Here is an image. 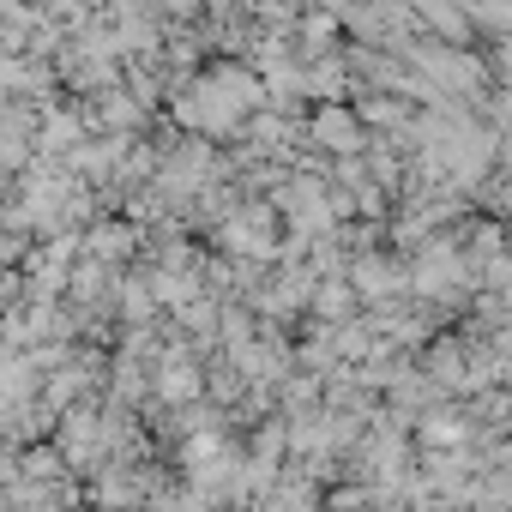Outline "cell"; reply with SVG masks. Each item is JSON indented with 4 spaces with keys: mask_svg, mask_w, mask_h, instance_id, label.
I'll list each match as a JSON object with an SVG mask.
<instances>
[{
    "mask_svg": "<svg viewBox=\"0 0 512 512\" xmlns=\"http://www.w3.org/2000/svg\"><path fill=\"white\" fill-rule=\"evenodd\" d=\"M266 103V79H253L241 67H211V73H193L175 97V121L193 127V133H235L247 127V115Z\"/></svg>",
    "mask_w": 512,
    "mask_h": 512,
    "instance_id": "1",
    "label": "cell"
},
{
    "mask_svg": "<svg viewBox=\"0 0 512 512\" xmlns=\"http://www.w3.org/2000/svg\"><path fill=\"white\" fill-rule=\"evenodd\" d=\"M217 241L229 247V253H247V260H278V205H266V199H247L241 211H229L223 223H217Z\"/></svg>",
    "mask_w": 512,
    "mask_h": 512,
    "instance_id": "2",
    "label": "cell"
},
{
    "mask_svg": "<svg viewBox=\"0 0 512 512\" xmlns=\"http://www.w3.org/2000/svg\"><path fill=\"white\" fill-rule=\"evenodd\" d=\"M308 139L314 145H326V151H338L344 163L362 151V115L356 109H338V103H326V109H314V121H308Z\"/></svg>",
    "mask_w": 512,
    "mask_h": 512,
    "instance_id": "3",
    "label": "cell"
},
{
    "mask_svg": "<svg viewBox=\"0 0 512 512\" xmlns=\"http://www.w3.org/2000/svg\"><path fill=\"white\" fill-rule=\"evenodd\" d=\"M350 284H356V296L362 302H392L398 290H404V266H392L386 253H356V266H350Z\"/></svg>",
    "mask_w": 512,
    "mask_h": 512,
    "instance_id": "4",
    "label": "cell"
},
{
    "mask_svg": "<svg viewBox=\"0 0 512 512\" xmlns=\"http://www.w3.org/2000/svg\"><path fill=\"white\" fill-rule=\"evenodd\" d=\"M199 368H193V344H169L163 350V362H157V392L169 398V404H187V398H199Z\"/></svg>",
    "mask_w": 512,
    "mask_h": 512,
    "instance_id": "5",
    "label": "cell"
},
{
    "mask_svg": "<svg viewBox=\"0 0 512 512\" xmlns=\"http://www.w3.org/2000/svg\"><path fill=\"white\" fill-rule=\"evenodd\" d=\"M464 434H470V428H464L452 410H428V416H422V446H428V452H440V458H446V452H458V446H464Z\"/></svg>",
    "mask_w": 512,
    "mask_h": 512,
    "instance_id": "6",
    "label": "cell"
},
{
    "mask_svg": "<svg viewBox=\"0 0 512 512\" xmlns=\"http://www.w3.org/2000/svg\"><path fill=\"white\" fill-rule=\"evenodd\" d=\"M314 314L350 326V314H356V284H350V278H326V284L314 290Z\"/></svg>",
    "mask_w": 512,
    "mask_h": 512,
    "instance_id": "7",
    "label": "cell"
},
{
    "mask_svg": "<svg viewBox=\"0 0 512 512\" xmlns=\"http://www.w3.org/2000/svg\"><path fill=\"white\" fill-rule=\"evenodd\" d=\"M314 488H308V476H278V488H272V512H314Z\"/></svg>",
    "mask_w": 512,
    "mask_h": 512,
    "instance_id": "8",
    "label": "cell"
},
{
    "mask_svg": "<svg viewBox=\"0 0 512 512\" xmlns=\"http://www.w3.org/2000/svg\"><path fill=\"white\" fill-rule=\"evenodd\" d=\"M338 91H344V61L338 55H320L308 67V97H338Z\"/></svg>",
    "mask_w": 512,
    "mask_h": 512,
    "instance_id": "9",
    "label": "cell"
}]
</instances>
